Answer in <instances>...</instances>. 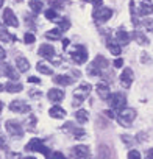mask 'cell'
<instances>
[{
    "label": "cell",
    "instance_id": "obj_38",
    "mask_svg": "<svg viewBox=\"0 0 153 159\" xmlns=\"http://www.w3.org/2000/svg\"><path fill=\"white\" fill-rule=\"evenodd\" d=\"M0 150H8V145L5 142V137H2V136H0Z\"/></svg>",
    "mask_w": 153,
    "mask_h": 159
},
{
    "label": "cell",
    "instance_id": "obj_36",
    "mask_svg": "<svg viewBox=\"0 0 153 159\" xmlns=\"http://www.w3.org/2000/svg\"><path fill=\"white\" fill-rule=\"evenodd\" d=\"M69 25H70L69 20H67V19H63V20L59 22V27H58V28H59L61 31H66V30H69Z\"/></svg>",
    "mask_w": 153,
    "mask_h": 159
},
{
    "label": "cell",
    "instance_id": "obj_22",
    "mask_svg": "<svg viewBox=\"0 0 153 159\" xmlns=\"http://www.w3.org/2000/svg\"><path fill=\"white\" fill-rule=\"evenodd\" d=\"M49 114H50V117H53V119H64V117H66V111H64L63 108H59V106H52V108L49 109Z\"/></svg>",
    "mask_w": 153,
    "mask_h": 159
},
{
    "label": "cell",
    "instance_id": "obj_31",
    "mask_svg": "<svg viewBox=\"0 0 153 159\" xmlns=\"http://www.w3.org/2000/svg\"><path fill=\"white\" fill-rule=\"evenodd\" d=\"M30 8L35 11V13H39V11H42V8H44V5H42V2L41 0H30Z\"/></svg>",
    "mask_w": 153,
    "mask_h": 159
},
{
    "label": "cell",
    "instance_id": "obj_19",
    "mask_svg": "<svg viewBox=\"0 0 153 159\" xmlns=\"http://www.w3.org/2000/svg\"><path fill=\"white\" fill-rule=\"evenodd\" d=\"M3 73H5L10 80H13V81H17V80H19V72H16L10 64H3Z\"/></svg>",
    "mask_w": 153,
    "mask_h": 159
},
{
    "label": "cell",
    "instance_id": "obj_14",
    "mask_svg": "<svg viewBox=\"0 0 153 159\" xmlns=\"http://www.w3.org/2000/svg\"><path fill=\"white\" fill-rule=\"evenodd\" d=\"M47 97H49L50 102H61V100L64 98V91L53 88V89H50V91L47 92Z\"/></svg>",
    "mask_w": 153,
    "mask_h": 159
},
{
    "label": "cell",
    "instance_id": "obj_20",
    "mask_svg": "<svg viewBox=\"0 0 153 159\" xmlns=\"http://www.w3.org/2000/svg\"><path fill=\"white\" fill-rule=\"evenodd\" d=\"M91 66H94V67H95V69H99V70H103V69H106V67H108V61H106V58H105V56L99 55V56H95V59H94V62H92Z\"/></svg>",
    "mask_w": 153,
    "mask_h": 159
},
{
    "label": "cell",
    "instance_id": "obj_34",
    "mask_svg": "<svg viewBox=\"0 0 153 159\" xmlns=\"http://www.w3.org/2000/svg\"><path fill=\"white\" fill-rule=\"evenodd\" d=\"M128 159H141V153L137 150H130L128 151Z\"/></svg>",
    "mask_w": 153,
    "mask_h": 159
},
{
    "label": "cell",
    "instance_id": "obj_30",
    "mask_svg": "<svg viewBox=\"0 0 153 159\" xmlns=\"http://www.w3.org/2000/svg\"><path fill=\"white\" fill-rule=\"evenodd\" d=\"M0 39H2L3 42H10V41H13V36L11 34H8V31H7V28L0 24Z\"/></svg>",
    "mask_w": 153,
    "mask_h": 159
},
{
    "label": "cell",
    "instance_id": "obj_24",
    "mask_svg": "<svg viewBox=\"0 0 153 159\" xmlns=\"http://www.w3.org/2000/svg\"><path fill=\"white\" fill-rule=\"evenodd\" d=\"M64 129H70V133H72L76 139H81V137L85 136V129H81V128H73L72 123H66V125H64Z\"/></svg>",
    "mask_w": 153,
    "mask_h": 159
},
{
    "label": "cell",
    "instance_id": "obj_18",
    "mask_svg": "<svg viewBox=\"0 0 153 159\" xmlns=\"http://www.w3.org/2000/svg\"><path fill=\"white\" fill-rule=\"evenodd\" d=\"M53 81L59 86H69L73 83V78H70L67 75H56V76H53Z\"/></svg>",
    "mask_w": 153,
    "mask_h": 159
},
{
    "label": "cell",
    "instance_id": "obj_12",
    "mask_svg": "<svg viewBox=\"0 0 153 159\" xmlns=\"http://www.w3.org/2000/svg\"><path fill=\"white\" fill-rule=\"evenodd\" d=\"M73 156L76 159H86L89 157V148L86 145H76L73 147Z\"/></svg>",
    "mask_w": 153,
    "mask_h": 159
},
{
    "label": "cell",
    "instance_id": "obj_3",
    "mask_svg": "<svg viewBox=\"0 0 153 159\" xmlns=\"http://www.w3.org/2000/svg\"><path fill=\"white\" fill-rule=\"evenodd\" d=\"M136 119V111L131 108H123L122 111H119L117 120L122 126H130L133 123V120Z\"/></svg>",
    "mask_w": 153,
    "mask_h": 159
},
{
    "label": "cell",
    "instance_id": "obj_49",
    "mask_svg": "<svg viewBox=\"0 0 153 159\" xmlns=\"http://www.w3.org/2000/svg\"><path fill=\"white\" fill-rule=\"evenodd\" d=\"M24 159H35V157H24Z\"/></svg>",
    "mask_w": 153,
    "mask_h": 159
},
{
    "label": "cell",
    "instance_id": "obj_33",
    "mask_svg": "<svg viewBox=\"0 0 153 159\" xmlns=\"http://www.w3.org/2000/svg\"><path fill=\"white\" fill-rule=\"evenodd\" d=\"M35 39H36V38H35L33 33H27V34L24 36V42H25V44H33Z\"/></svg>",
    "mask_w": 153,
    "mask_h": 159
},
{
    "label": "cell",
    "instance_id": "obj_42",
    "mask_svg": "<svg viewBox=\"0 0 153 159\" xmlns=\"http://www.w3.org/2000/svg\"><path fill=\"white\" fill-rule=\"evenodd\" d=\"M122 140L127 142V145H131V142H133V139H130V136H122Z\"/></svg>",
    "mask_w": 153,
    "mask_h": 159
},
{
    "label": "cell",
    "instance_id": "obj_50",
    "mask_svg": "<svg viewBox=\"0 0 153 159\" xmlns=\"http://www.w3.org/2000/svg\"><path fill=\"white\" fill-rule=\"evenodd\" d=\"M0 91H2V86H0Z\"/></svg>",
    "mask_w": 153,
    "mask_h": 159
},
{
    "label": "cell",
    "instance_id": "obj_23",
    "mask_svg": "<svg viewBox=\"0 0 153 159\" xmlns=\"http://www.w3.org/2000/svg\"><path fill=\"white\" fill-rule=\"evenodd\" d=\"M106 45H108V50L113 53V55H116V56H119L120 55V44L119 42H116V41H113V39H109L108 42H106Z\"/></svg>",
    "mask_w": 153,
    "mask_h": 159
},
{
    "label": "cell",
    "instance_id": "obj_25",
    "mask_svg": "<svg viewBox=\"0 0 153 159\" xmlns=\"http://www.w3.org/2000/svg\"><path fill=\"white\" fill-rule=\"evenodd\" d=\"M75 119H76V122H78V123H86L88 119H89V114H88L86 109H80V111L75 112Z\"/></svg>",
    "mask_w": 153,
    "mask_h": 159
},
{
    "label": "cell",
    "instance_id": "obj_15",
    "mask_svg": "<svg viewBox=\"0 0 153 159\" xmlns=\"http://www.w3.org/2000/svg\"><path fill=\"white\" fill-rule=\"evenodd\" d=\"M97 159H113V154H111V150L108 145L102 143L99 145V150H97Z\"/></svg>",
    "mask_w": 153,
    "mask_h": 159
},
{
    "label": "cell",
    "instance_id": "obj_46",
    "mask_svg": "<svg viewBox=\"0 0 153 159\" xmlns=\"http://www.w3.org/2000/svg\"><path fill=\"white\" fill-rule=\"evenodd\" d=\"M63 45H64V47H67V45H69V41H67V39H64V41H63Z\"/></svg>",
    "mask_w": 153,
    "mask_h": 159
},
{
    "label": "cell",
    "instance_id": "obj_5",
    "mask_svg": "<svg viewBox=\"0 0 153 159\" xmlns=\"http://www.w3.org/2000/svg\"><path fill=\"white\" fill-rule=\"evenodd\" d=\"M70 58L76 64H83L88 61V50L83 45H75L73 50H70Z\"/></svg>",
    "mask_w": 153,
    "mask_h": 159
},
{
    "label": "cell",
    "instance_id": "obj_43",
    "mask_svg": "<svg viewBox=\"0 0 153 159\" xmlns=\"http://www.w3.org/2000/svg\"><path fill=\"white\" fill-rule=\"evenodd\" d=\"M28 81H30V83H39V78H38V76H30Z\"/></svg>",
    "mask_w": 153,
    "mask_h": 159
},
{
    "label": "cell",
    "instance_id": "obj_1",
    "mask_svg": "<svg viewBox=\"0 0 153 159\" xmlns=\"http://www.w3.org/2000/svg\"><path fill=\"white\" fill-rule=\"evenodd\" d=\"M91 89H92V86H91L89 83H83V84H80V88H76V89L73 91V103H72V105H73V106L81 105L83 100L89 95Z\"/></svg>",
    "mask_w": 153,
    "mask_h": 159
},
{
    "label": "cell",
    "instance_id": "obj_8",
    "mask_svg": "<svg viewBox=\"0 0 153 159\" xmlns=\"http://www.w3.org/2000/svg\"><path fill=\"white\" fill-rule=\"evenodd\" d=\"M5 125H7V131H8L11 136L21 137V136L24 134V128H22V125H21L19 122H16V120H8Z\"/></svg>",
    "mask_w": 153,
    "mask_h": 159
},
{
    "label": "cell",
    "instance_id": "obj_17",
    "mask_svg": "<svg viewBox=\"0 0 153 159\" xmlns=\"http://www.w3.org/2000/svg\"><path fill=\"white\" fill-rule=\"evenodd\" d=\"M97 94H99V97H100L102 100H108L109 95H111L109 86H108L106 83H99V84H97Z\"/></svg>",
    "mask_w": 153,
    "mask_h": 159
},
{
    "label": "cell",
    "instance_id": "obj_26",
    "mask_svg": "<svg viewBox=\"0 0 153 159\" xmlns=\"http://www.w3.org/2000/svg\"><path fill=\"white\" fill-rule=\"evenodd\" d=\"M5 91L7 92H10V94H17V92H21L22 91V84H19V83H8V84H5Z\"/></svg>",
    "mask_w": 153,
    "mask_h": 159
},
{
    "label": "cell",
    "instance_id": "obj_37",
    "mask_svg": "<svg viewBox=\"0 0 153 159\" xmlns=\"http://www.w3.org/2000/svg\"><path fill=\"white\" fill-rule=\"evenodd\" d=\"M85 2H88V3H92L95 8H100V7H102V3H103V0H85Z\"/></svg>",
    "mask_w": 153,
    "mask_h": 159
},
{
    "label": "cell",
    "instance_id": "obj_51",
    "mask_svg": "<svg viewBox=\"0 0 153 159\" xmlns=\"http://www.w3.org/2000/svg\"><path fill=\"white\" fill-rule=\"evenodd\" d=\"M16 2H21V0H16Z\"/></svg>",
    "mask_w": 153,
    "mask_h": 159
},
{
    "label": "cell",
    "instance_id": "obj_16",
    "mask_svg": "<svg viewBox=\"0 0 153 159\" xmlns=\"http://www.w3.org/2000/svg\"><path fill=\"white\" fill-rule=\"evenodd\" d=\"M130 34L123 30V28H119L117 31H116V41L120 44V45H127L128 42H130Z\"/></svg>",
    "mask_w": 153,
    "mask_h": 159
},
{
    "label": "cell",
    "instance_id": "obj_35",
    "mask_svg": "<svg viewBox=\"0 0 153 159\" xmlns=\"http://www.w3.org/2000/svg\"><path fill=\"white\" fill-rule=\"evenodd\" d=\"M142 25H144L148 31H151V33H153V19H145V20L142 22Z\"/></svg>",
    "mask_w": 153,
    "mask_h": 159
},
{
    "label": "cell",
    "instance_id": "obj_10",
    "mask_svg": "<svg viewBox=\"0 0 153 159\" xmlns=\"http://www.w3.org/2000/svg\"><path fill=\"white\" fill-rule=\"evenodd\" d=\"M3 22H5L7 25H10V27H19V20H17L14 11L10 10V8H7V10L3 11Z\"/></svg>",
    "mask_w": 153,
    "mask_h": 159
},
{
    "label": "cell",
    "instance_id": "obj_11",
    "mask_svg": "<svg viewBox=\"0 0 153 159\" xmlns=\"http://www.w3.org/2000/svg\"><path fill=\"white\" fill-rule=\"evenodd\" d=\"M120 83L123 88H130L131 83H133V70L130 67L123 69L122 70V75H120Z\"/></svg>",
    "mask_w": 153,
    "mask_h": 159
},
{
    "label": "cell",
    "instance_id": "obj_45",
    "mask_svg": "<svg viewBox=\"0 0 153 159\" xmlns=\"http://www.w3.org/2000/svg\"><path fill=\"white\" fill-rule=\"evenodd\" d=\"M147 159H153V148L147 151Z\"/></svg>",
    "mask_w": 153,
    "mask_h": 159
},
{
    "label": "cell",
    "instance_id": "obj_27",
    "mask_svg": "<svg viewBox=\"0 0 153 159\" xmlns=\"http://www.w3.org/2000/svg\"><path fill=\"white\" fill-rule=\"evenodd\" d=\"M133 39L137 42V44H141V45H145V44H148V39L144 36V33H141V31H133Z\"/></svg>",
    "mask_w": 153,
    "mask_h": 159
},
{
    "label": "cell",
    "instance_id": "obj_47",
    "mask_svg": "<svg viewBox=\"0 0 153 159\" xmlns=\"http://www.w3.org/2000/svg\"><path fill=\"white\" fill-rule=\"evenodd\" d=\"M2 109H3V103L0 102V112H2Z\"/></svg>",
    "mask_w": 153,
    "mask_h": 159
},
{
    "label": "cell",
    "instance_id": "obj_39",
    "mask_svg": "<svg viewBox=\"0 0 153 159\" xmlns=\"http://www.w3.org/2000/svg\"><path fill=\"white\" fill-rule=\"evenodd\" d=\"M52 157H53V159H66V157H64V154H63L61 151H55V153L52 154Z\"/></svg>",
    "mask_w": 153,
    "mask_h": 159
},
{
    "label": "cell",
    "instance_id": "obj_32",
    "mask_svg": "<svg viewBox=\"0 0 153 159\" xmlns=\"http://www.w3.org/2000/svg\"><path fill=\"white\" fill-rule=\"evenodd\" d=\"M45 17H47L49 20H56V19H58V13H56L55 10H47V11H45Z\"/></svg>",
    "mask_w": 153,
    "mask_h": 159
},
{
    "label": "cell",
    "instance_id": "obj_7",
    "mask_svg": "<svg viewBox=\"0 0 153 159\" xmlns=\"http://www.w3.org/2000/svg\"><path fill=\"white\" fill-rule=\"evenodd\" d=\"M38 53H39L42 58H45V59H55V48H53L52 45H49V44H42V45L39 47ZM55 64L59 66V64H61V59H55Z\"/></svg>",
    "mask_w": 153,
    "mask_h": 159
},
{
    "label": "cell",
    "instance_id": "obj_28",
    "mask_svg": "<svg viewBox=\"0 0 153 159\" xmlns=\"http://www.w3.org/2000/svg\"><path fill=\"white\" fill-rule=\"evenodd\" d=\"M36 69H38V72H41L44 75H53V69L50 66H47L45 62H38Z\"/></svg>",
    "mask_w": 153,
    "mask_h": 159
},
{
    "label": "cell",
    "instance_id": "obj_41",
    "mask_svg": "<svg viewBox=\"0 0 153 159\" xmlns=\"http://www.w3.org/2000/svg\"><path fill=\"white\" fill-rule=\"evenodd\" d=\"M5 56H7V52H5V48H3L2 45H0V61L5 59Z\"/></svg>",
    "mask_w": 153,
    "mask_h": 159
},
{
    "label": "cell",
    "instance_id": "obj_21",
    "mask_svg": "<svg viewBox=\"0 0 153 159\" xmlns=\"http://www.w3.org/2000/svg\"><path fill=\"white\" fill-rule=\"evenodd\" d=\"M16 66H17L19 72H27V70L30 69V62H28V59L24 58V56H17V58H16Z\"/></svg>",
    "mask_w": 153,
    "mask_h": 159
},
{
    "label": "cell",
    "instance_id": "obj_9",
    "mask_svg": "<svg viewBox=\"0 0 153 159\" xmlns=\"http://www.w3.org/2000/svg\"><path fill=\"white\" fill-rule=\"evenodd\" d=\"M10 109L13 112H21V114H25V112H30V106L27 103H24L22 100H13L10 103Z\"/></svg>",
    "mask_w": 153,
    "mask_h": 159
},
{
    "label": "cell",
    "instance_id": "obj_6",
    "mask_svg": "<svg viewBox=\"0 0 153 159\" xmlns=\"http://www.w3.org/2000/svg\"><path fill=\"white\" fill-rule=\"evenodd\" d=\"M111 16H113V10H109V8H105V7L95 8V11H94V14H92V17H94L97 22H100V24H105V22H108V20L111 19Z\"/></svg>",
    "mask_w": 153,
    "mask_h": 159
},
{
    "label": "cell",
    "instance_id": "obj_29",
    "mask_svg": "<svg viewBox=\"0 0 153 159\" xmlns=\"http://www.w3.org/2000/svg\"><path fill=\"white\" fill-rule=\"evenodd\" d=\"M61 30L59 28H55V30H50V31H47L45 33V38H49V39H52V41H58V39H61Z\"/></svg>",
    "mask_w": 153,
    "mask_h": 159
},
{
    "label": "cell",
    "instance_id": "obj_40",
    "mask_svg": "<svg viewBox=\"0 0 153 159\" xmlns=\"http://www.w3.org/2000/svg\"><path fill=\"white\" fill-rule=\"evenodd\" d=\"M122 66H123V59L117 58V59L114 61V67H122Z\"/></svg>",
    "mask_w": 153,
    "mask_h": 159
},
{
    "label": "cell",
    "instance_id": "obj_2",
    "mask_svg": "<svg viewBox=\"0 0 153 159\" xmlns=\"http://www.w3.org/2000/svg\"><path fill=\"white\" fill-rule=\"evenodd\" d=\"M25 150H28V151H39V153H42L45 157H52V154H53V153L42 143L41 139H31V140L27 143Z\"/></svg>",
    "mask_w": 153,
    "mask_h": 159
},
{
    "label": "cell",
    "instance_id": "obj_44",
    "mask_svg": "<svg viewBox=\"0 0 153 159\" xmlns=\"http://www.w3.org/2000/svg\"><path fill=\"white\" fill-rule=\"evenodd\" d=\"M105 116H108L109 119H114V117H116V116L113 114V111H109V109H108V111H105Z\"/></svg>",
    "mask_w": 153,
    "mask_h": 159
},
{
    "label": "cell",
    "instance_id": "obj_48",
    "mask_svg": "<svg viewBox=\"0 0 153 159\" xmlns=\"http://www.w3.org/2000/svg\"><path fill=\"white\" fill-rule=\"evenodd\" d=\"M3 2H5V0H0V8H2V7H3Z\"/></svg>",
    "mask_w": 153,
    "mask_h": 159
},
{
    "label": "cell",
    "instance_id": "obj_4",
    "mask_svg": "<svg viewBox=\"0 0 153 159\" xmlns=\"http://www.w3.org/2000/svg\"><path fill=\"white\" fill-rule=\"evenodd\" d=\"M106 102H108L109 106H111L113 109H116V111H122V109L125 108V105H127V98H125V95L120 94V92L111 94L109 98H108Z\"/></svg>",
    "mask_w": 153,
    "mask_h": 159
},
{
    "label": "cell",
    "instance_id": "obj_13",
    "mask_svg": "<svg viewBox=\"0 0 153 159\" xmlns=\"http://www.w3.org/2000/svg\"><path fill=\"white\" fill-rule=\"evenodd\" d=\"M153 13V3L151 0H142L139 5V14L141 16H150Z\"/></svg>",
    "mask_w": 153,
    "mask_h": 159
}]
</instances>
